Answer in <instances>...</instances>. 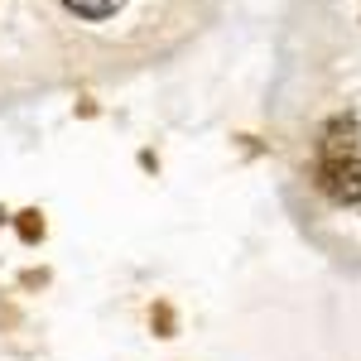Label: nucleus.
Masks as SVG:
<instances>
[{"instance_id": "f257e3e1", "label": "nucleus", "mask_w": 361, "mask_h": 361, "mask_svg": "<svg viewBox=\"0 0 361 361\" xmlns=\"http://www.w3.org/2000/svg\"><path fill=\"white\" fill-rule=\"evenodd\" d=\"M318 188L328 197H337V202H361V154L318 164Z\"/></svg>"}, {"instance_id": "f03ea898", "label": "nucleus", "mask_w": 361, "mask_h": 361, "mask_svg": "<svg viewBox=\"0 0 361 361\" xmlns=\"http://www.w3.org/2000/svg\"><path fill=\"white\" fill-rule=\"evenodd\" d=\"M347 154H357V121H333L323 135V164L347 159Z\"/></svg>"}, {"instance_id": "7ed1b4c3", "label": "nucleus", "mask_w": 361, "mask_h": 361, "mask_svg": "<svg viewBox=\"0 0 361 361\" xmlns=\"http://www.w3.org/2000/svg\"><path fill=\"white\" fill-rule=\"evenodd\" d=\"M126 0H63V10H73L78 20H111Z\"/></svg>"}]
</instances>
